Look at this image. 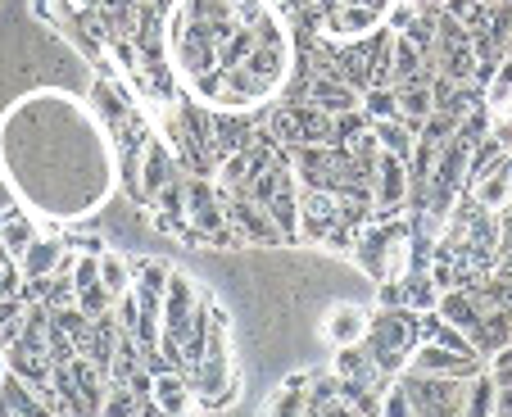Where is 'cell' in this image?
<instances>
[{"label": "cell", "mask_w": 512, "mask_h": 417, "mask_svg": "<svg viewBox=\"0 0 512 417\" xmlns=\"http://www.w3.org/2000/svg\"><path fill=\"white\" fill-rule=\"evenodd\" d=\"M363 118H368V123H377V118H399L395 87H368L363 91Z\"/></svg>", "instance_id": "18"}, {"label": "cell", "mask_w": 512, "mask_h": 417, "mask_svg": "<svg viewBox=\"0 0 512 417\" xmlns=\"http://www.w3.org/2000/svg\"><path fill=\"white\" fill-rule=\"evenodd\" d=\"M164 50L177 82L223 114L268 105L300 59L272 0H177Z\"/></svg>", "instance_id": "1"}, {"label": "cell", "mask_w": 512, "mask_h": 417, "mask_svg": "<svg viewBox=\"0 0 512 417\" xmlns=\"http://www.w3.org/2000/svg\"><path fill=\"white\" fill-rule=\"evenodd\" d=\"M100 286H105L109 295H127L132 291V263L123 259V254H114V250H100Z\"/></svg>", "instance_id": "17"}, {"label": "cell", "mask_w": 512, "mask_h": 417, "mask_svg": "<svg viewBox=\"0 0 512 417\" xmlns=\"http://www.w3.org/2000/svg\"><path fill=\"white\" fill-rule=\"evenodd\" d=\"M14 291H19V286H14L10 277H5V272H0V300H5V295H14Z\"/></svg>", "instance_id": "26"}, {"label": "cell", "mask_w": 512, "mask_h": 417, "mask_svg": "<svg viewBox=\"0 0 512 417\" xmlns=\"http://www.w3.org/2000/svg\"><path fill=\"white\" fill-rule=\"evenodd\" d=\"M494 417H503V413H494Z\"/></svg>", "instance_id": "27"}, {"label": "cell", "mask_w": 512, "mask_h": 417, "mask_svg": "<svg viewBox=\"0 0 512 417\" xmlns=\"http://www.w3.org/2000/svg\"><path fill=\"white\" fill-rule=\"evenodd\" d=\"M368 336V309H358V304H331L322 313V340H331L336 350L345 345H363Z\"/></svg>", "instance_id": "9"}, {"label": "cell", "mask_w": 512, "mask_h": 417, "mask_svg": "<svg viewBox=\"0 0 512 417\" xmlns=\"http://www.w3.org/2000/svg\"><path fill=\"white\" fill-rule=\"evenodd\" d=\"M472 200L485 204V209H494V214H503V209L512 204V173L503 168V159L485 177H476L472 182Z\"/></svg>", "instance_id": "12"}, {"label": "cell", "mask_w": 512, "mask_h": 417, "mask_svg": "<svg viewBox=\"0 0 512 417\" xmlns=\"http://www.w3.org/2000/svg\"><path fill=\"white\" fill-rule=\"evenodd\" d=\"M372 136H377V146L386 150V155H399V159H413V141L417 132L404 123V118H377V123H368Z\"/></svg>", "instance_id": "13"}, {"label": "cell", "mask_w": 512, "mask_h": 417, "mask_svg": "<svg viewBox=\"0 0 512 417\" xmlns=\"http://www.w3.org/2000/svg\"><path fill=\"white\" fill-rule=\"evenodd\" d=\"M485 363L476 354H458V350H445V345H431V340H417L413 359H408V372L417 377H445V381H472Z\"/></svg>", "instance_id": "5"}, {"label": "cell", "mask_w": 512, "mask_h": 417, "mask_svg": "<svg viewBox=\"0 0 512 417\" xmlns=\"http://www.w3.org/2000/svg\"><path fill=\"white\" fill-rule=\"evenodd\" d=\"M68 245L59 241V236H37V241L28 245V250L14 259V272H19V282H46V277H55V268L64 263Z\"/></svg>", "instance_id": "8"}, {"label": "cell", "mask_w": 512, "mask_h": 417, "mask_svg": "<svg viewBox=\"0 0 512 417\" xmlns=\"http://www.w3.org/2000/svg\"><path fill=\"white\" fill-rule=\"evenodd\" d=\"M417 340H422V313H413V309H377L372 313L363 345H368V354H372L377 377H386V381L404 377Z\"/></svg>", "instance_id": "3"}, {"label": "cell", "mask_w": 512, "mask_h": 417, "mask_svg": "<svg viewBox=\"0 0 512 417\" xmlns=\"http://www.w3.org/2000/svg\"><path fill=\"white\" fill-rule=\"evenodd\" d=\"M485 372L494 377V386L499 390H512V345L508 350H499L494 359H485Z\"/></svg>", "instance_id": "23"}, {"label": "cell", "mask_w": 512, "mask_h": 417, "mask_svg": "<svg viewBox=\"0 0 512 417\" xmlns=\"http://www.w3.org/2000/svg\"><path fill=\"white\" fill-rule=\"evenodd\" d=\"M499 413V386H494L490 372H476L467 381V399H463V417H494Z\"/></svg>", "instance_id": "14"}, {"label": "cell", "mask_w": 512, "mask_h": 417, "mask_svg": "<svg viewBox=\"0 0 512 417\" xmlns=\"http://www.w3.org/2000/svg\"><path fill=\"white\" fill-rule=\"evenodd\" d=\"M381 417H413V399H408V390L399 381H390L381 390Z\"/></svg>", "instance_id": "21"}, {"label": "cell", "mask_w": 512, "mask_h": 417, "mask_svg": "<svg viewBox=\"0 0 512 417\" xmlns=\"http://www.w3.org/2000/svg\"><path fill=\"white\" fill-rule=\"evenodd\" d=\"M304 100H309V105H318V109H327L331 118L363 109V91H358L354 82H345L336 68H327V64H322L318 73L309 78V91H304Z\"/></svg>", "instance_id": "7"}, {"label": "cell", "mask_w": 512, "mask_h": 417, "mask_svg": "<svg viewBox=\"0 0 512 417\" xmlns=\"http://www.w3.org/2000/svg\"><path fill=\"white\" fill-rule=\"evenodd\" d=\"M404 300H408V309L413 313H431L435 304H440V286L431 282V272L426 268H413L404 277Z\"/></svg>", "instance_id": "16"}, {"label": "cell", "mask_w": 512, "mask_h": 417, "mask_svg": "<svg viewBox=\"0 0 512 417\" xmlns=\"http://www.w3.org/2000/svg\"><path fill=\"white\" fill-rule=\"evenodd\" d=\"M0 155L19 195L55 223H82L114 191L105 127L73 96H32L0 127Z\"/></svg>", "instance_id": "2"}, {"label": "cell", "mask_w": 512, "mask_h": 417, "mask_svg": "<svg viewBox=\"0 0 512 417\" xmlns=\"http://www.w3.org/2000/svg\"><path fill=\"white\" fill-rule=\"evenodd\" d=\"M408 191H413V177H408V159L386 155L381 150L377 159V177H372V218H390L408 204Z\"/></svg>", "instance_id": "6"}, {"label": "cell", "mask_w": 512, "mask_h": 417, "mask_svg": "<svg viewBox=\"0 0 512 417\" xmlns=\"http://www.w3.org/2000/svg\"><path fill=\"white\" fill-rule=\"evenodd\" d=\"M37 236L41 227L28 214H0V263H14Z\"/></svg>", "instance_id": "11"}, {"label": "cell", "mask_w": 512, "mask_h": 417, "mask_svg": "<svg viewBox=\"0 0 512 417\" xmlns=\"http://www.w3.org/2000/svg\"><path fill=\"white\" fill-rule=\"evenodd\" d=\"M73 304H78V309L87 313L91 322H96V318H109V313H114V295H109L105 286H87V291H78V300H73Z\"/></svg>", "instance_id": "20"}, {"label": "cell", "mask_w": 512, "mask_h": 417, "mask_svg": "<svg viewBox=\"0 0 512 417\" xmlns=\"http://www.w3.org/2000/svg\"><path fill=\"white\" fill-rule=\"evenodd\" d=\"M150 399L159 404V413H164V417H191L195 413V386L186 381V372H177V368L159 372Z\"/></svg>", "instance_id": "10"}, {"label": "cell", "mask_w": 512, "mask_h": 417, "mask_svg": "<svg viewBox=\"0 0 512 417\" xmlns=\"http://www.w3.org/2000/svg\"><path fill=\"white\" fill-rule=\"evenodd\" d=\"M422 340H431V345H445V350H458V354H476L472 340H467V331H458L454 322H445L440 313H422Z\"/></svg>", "instance_id": "15"}, {"label": "cell", "mask_w": 512, "mask_h": 417, "mask_svg": "<svg viewBox=\"0 0 512 417\" xmlns=\"http://www.w3.org/2000/svg\"><path fill=\"white\" fill-rule=\"evenodd\" d=\"M268 417H304V390L281 386L277 399H272V408H268Z\"/></svg>", "instance_id": "22"}, {"label": "cell", "mask_w": 512, "mask_h": 417, "mask_svg": "<svg viewBox=\"0 0 512 417\" xmlns=\"http://www.w3.org/2000/svg\"><path fill=\"white\" fill-rule=\"evenodd\" d=\"M227 195V227L241 236V245H286L277 223L268 218V204H259L250 191H223Z\"/></svg>", "instance_id": "4"}, {"label": "cell", "mask_w": 512, "mask_h": 417, "mask_svg": "<svg viewBox=\"0 0 512 417\" xmlns=\"http://www.w3.org/2000/svg\"><path fill=\"white\" fill-rule=\"evenodd\" d=\"M508 100H512V55H503L499 68H494V78L485 82V105H490V114H494V109H503Z\"/></svg>", "instance_id": "19"}, {"label": "cell", "mask_w": 512, "mask_h": 417, "mask_svg": "<svg viewBox=\"0 0 512 417\" xmlns=\"http://www.w3.org/2000/svg\"><path fill=\"white\" fill-rule=\"evenodd\" d=\"M377 309H408V300H404V277H390V282H381Z\"/></svg>", "instance_id": "24"}, {"label": "cell", "mask_w": 512, "mask_h": 417, "mask_svg": "<svg viewBox=\"0 0 512 417\" xmlns=\"http://www.w3.org/2000/svg\"><path fill=\"white\" fill-rule=\"evenodd\" d=\"M340 5H349V10H363V14H377V19H386L395 0H336V10H340Z\"/></svg>", "instance_id": "25"}]
</instances>
